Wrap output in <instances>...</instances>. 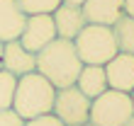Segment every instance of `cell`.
I'll return each mask as SVG.
<instances>
[{
	"label": "cell",
	"instance_id": "cell-13",
	"mask_svg": "<svg viewBox=\"0 0 134 126\" xmlns=\"http://www.w3.org/2000/svg\"><path fill=\"white\" fill-rule=\"evenodd\" d=\"M112 32H115V41H117L120 53H132L134 56V17L122 15L112 24Z\"/></svg>",
	"mask_w": 134,
	"mask_h": 126
},
{
	"label": "cell",
	"instance_id": "cell-5",
	"mask_svg": "<svg viewBox=\"0 0 134 126\" xmlns=\"http://www.w3.org/2000/svg\"><path fill=\"white\" fill-rule=\"evenodd\" d=\"M51 114L64 126H83L90 119V99L85 97L76 85L64 87V90H56Z\"/></svg>",
	"mask_w": 134,
	"mask_h": 126
},
{
	"label": "cell",
	"instance_id": "cell-4",
	"mask_svg": "<svg viewBox=\"0 0 134 126\" xmlns=\"http://www.w3.org/2000/svg\"><path fill=\"white\" fill-rule=\"evenodd\" d=\"M134 116V104L127 92L105 90L100 97L90 99V126H124Z\"/></svg>",
	"mask_w": 134,
	"mask_h": 126
},
{
	"label": "cell",
	"instance_id": "cell-2",
	"mask_svg": "<svg viewBox=\"0 0 134 126\" xmlns=\"http://www.w3.org/2000/svg\"><path fill=\"white\" fill-rule=\"evenodd\" d=\"M54 97H56V87L34 70V73H27V75L17 78L12 112L17 114L22 121H29V119H37V116L51 114Z\"/></svg>",
	"mask_w": 134,
	"mask_h": 126
},
{
	"label": "cell",
	"instance_id": "cell-21",
	"mask_svg": "<svg viewBox=\"0 0 134 126\" xmlns=\"http://www.w3.org/2000/svg\"><path fill=\"white\" fill-rule=\"evenodd\" d=\"M124 126H134V116H132V119H129L127 124H124Z\"/></svg>",
	"mask_w": 134,
	"mask_h": 126
},
{
	"label": "cell",
	"instance_id": "cell-6",
	"mask_svg": "<svg viewBox=\"0 0 134 126\" xmlns=\"http://www.w3.org/2000/svg\"><path fill=\"white\" fill-rule=\"evenodd\" d=\"M54 39H56V27H54L51 15H29L27 22H25V29L20 34V44L27 51L39 53Z\"/></svg>",
	"mask_w": 134,
	"mask_h": 126
},
{
	"label": "cell",
	"instance_id": "cell-7",
	"mask_svg": "<svg viewBox=\"0 0 134 126\" xmlns=\"http://www.w3.org/2000/svg\"><path fill=\"white\" fill-rule=\"evenodd\" d=\"M107 87L117 92H132L134 90V56L132 53H117V56L105 63Z\"/></svg>",
	"mask_w": 134,
	"mask_h": 126
},
{
	"label": "cell",
	"instance_id": "cell-22",
	"mask_svg": "<svg viewBox=\"0 0 134 126\" xmlns=\"http://www.w3.org/2000/svg\"><path fill=\"white\" fill-rule=\"evenodd\" d=\"M129 97H132V104H134V90H132V92H129Z\"/></svg>",
	"mask_w": 134,
	"mask_h": 126
},
{
	"label": "cell",
	"instance_id": "cell-9",
	"mask_svg": "<svg viewBox=\"0 0 134 126\" xmlns=\"http://www.w3.org/2000/svg\"><path fill=\"white\" fill-rule=\"evenodd\" d=\"M81 10H83L88 24L112 27L124 15V0H85Z\"/></svg>",
	"mask_w": 134,
	"mask_h": 126
},
{
	"label": "cell",
	"instance_id": "cell-15",
	"mask_svg": "<svg viewBox=\"0 0 134 126\" xmlns=\"http://www.w3.org/2000/svg\"><path fill=\"white\" fill-rule=\"evenodd\" d=\"M22 12L27 15H51L56 7L61 5V0H17Z\"/></svg>",
	"mask_w": 134,
	"mask_h": 126
},
{
	"label": "cell",
	"instance_id": "cell-14",
	"mask_svg": "<svg viewBox=\"0 0 134 126\" xmlns=\"http://www.w3.org/2000/svg\"><path fill=\"white\" fill-rule=\"evenodd\" d=\"M15 90H17V75L7 73V70H0V112L3 109H12Z\"/></svg>",
	"mask_w": 134,
	"mask_h": 126
},
{
	"label": "cell",
	"instance_id": "cell-1",
	"mask_svg": "<svg viewBox=\"0 0 134 126\" xmlns=\"http://www.w3.org/2000/svg\"><path fill=\"white\" fill-rule=\"evenodd\" d=\"M81 68H83V61L76 51V44L68 39L56 36L49 46H44L37 53V73L46 78L56 90L76 85Z\"/></svg>",
	"mask_w": 134,
	"mask_h": 126
},
{
	"label": "cell",
	"instance_id": "cell-18",
	"mask_svg": "<svg viewBox=\"0 0 134 126\" xmlns=\"http://www.w3.org/2000/svg\"><path fill=\"white\" fill-rule=\"evenodd\" d=\"M124 15L134 17V0H124Z\"/></svg>",
	"mask_w": 134,
	"mask_h": 126
},
{
	"label": "cell",
	"instance_id": "cell-12",
	"mask_svg": "<svg viewBox=\"0 0 134 126\" xmlns=\"http://www.w3.org/2000/svg\"><path fill=\"white\" fill-rule=\"evenodd\" d=\"M76 87L81 90L88 99L100 97L107 87V75H105V66H83L81 75L76 80Z\"/></svg>",
	"mask_w": 134,
	"mask_h": 126
},
{
	"label": "cell",
	"instance_id": "cell-11",
	"mask_svg": "<svg viewBox=\"0 0 134 126\" xmlns=\"http://www.w3.org/2000/svg\"><path fill=\"white\" fill-rule=\"evenodd\" d=\"M27 15L17 0H0V41H15L25 29Z\"/></svg>",
	"mask_w": 134,
	"mask_h": 126
},
{
	"label": "cell",
	"instance_id": "cell-19",
	"mask_svg": "<svg viewBox=\"0 0 134 126\" xmlns=\"http://www.w3.org/2000/svg\"><path fill=\"white\" fill-rule=\"evenodd\" d=\"M64 5H73V7H83V3L85 0H61Z\"/></svg>",
	"mask_w": 134,
	"mask_h": 126
},
{
	"label": "cell",
	"instance_id": "cell-17",
	"mask_svg": "<svg viewBox=\"0 0 134 126\" xmlns=\"http://www.w3.org/2000/svg\"><path fill=\"white\" fill-rule=\"evenodd\" d=\"M0 126H25V121H22L12 109H3V112H0Z\"/></svg>",
	"mask_w": 134,
	"mask_h": 126
},
{
	"label": "cell",
	"instance_id": "cell-8",
	"mask_svg": "<svg viewBox=\"0 0 134 126\" xmlns=\"http://www.w3.org/2000/svg\"><path fill=\"white\" fill-rule=\"evenodd\" d=\"M3 70L12 75H27V73H34L37 70V53L27 51L25 46L20 44V39L15 41H5L3 44Z\"/></svg>",
	"mask_w": 134,
	"mask_h": 126
},
{
	"label": "cell",
	"instance_id": "cell-16",
	"mask_svg": "<svg viewBox=\"0 0 134 126\" xmlns=\"http://www.w3.org/2000/svg\"><path fill=\"white\" fill-rule=\"evenodd\" d=\"M25 126H64L54 114H44V116H37V119H29L25 121Z\"/></svg>",
	"mask_w": 134,
	"mask_h": 126
},
{
	"label": "cell",
	"instance_id": "cell-23",
	"mask_svg": "<svg viewBox=\"0 0 134 126\" xmlns=\"http://www.w3.org/2000/svg\"><path fill=\"white\" fill-rule=\"evenodd\" d=\"M83 126H90V124H83Z\"/></svg>",
	"mask_w": 134,
	"mask_h": 126
},
{
	"label": "cell",
	"instance_id": "cell-20",
	"mask_svg": "<svg viewBox=\"0 0 134 126\" xmlns=\"http://www.w3.org/2000/svg\"><path fill=\"white\" fill-rule=\"evenodd\" d=\"M0 70H3V41H0Z\"/></svg>",
	"mask_w": 134,
	"mask_h": 126
},
{
	"label": "cell",
	"instance_id": "cell-3",
	"mask_svg": "<svg viewBox=\"0 0 134 126\" xmlns=\"http://www.w3.org/2000/svg\"><path fill=\"white\" fill-rule=\"evenodd\" d=\"M73 44L83 66H105L120 53L112 27L105 24H85L81 34L73 39Z\"/></svg>",
	"mask_w": 134,
	"mask_h": 126
},
{
	"label": "cell",
	"instance_id": "cell-10",
	"mask_svg": "<svg viewBox=\"0 0 134 126\" xmlns=\"http://www.w3.org/2000/svg\"><path fill=\"white\" fill-rule=\"evenodd\" d=\"M51 20H54V27H56V36L59 39H68V41H73V39L81 34V29L88 24L81 7L64 5V3L51 12Z\"/></svg>",
	"mask_w": 134,
	"mask_h": 126
}]
</instances>
